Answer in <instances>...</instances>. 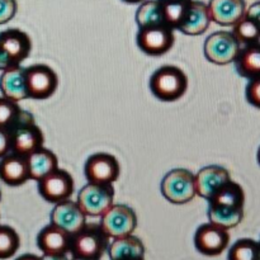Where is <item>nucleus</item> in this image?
<instances>
[{
	"mask_svg": "<svg viewBox=\"0 0 260 260\" xmlns=\"http://www.w3.org/2000/svg\"><path fill=\"white\" fill-rule=\"evenodd\" d=\"M259 243L253 239H240L233 244L228 254V260H256Z\"/></svg>",
	"mask_w": 260,
	"mask_h": 260,
	"instance_id": "obj_29",
	"label": "nucleus"
},
{
	"mask_svg": "<svg viewBox=\"0 0 260 260\" xmlns=\"http://www.w3.org/2000/svg\"><path fill=\"white\" fill-rule=\"evenodd\" d=\"M15 260H41V256L35 255V254H23V255L18 256Z\"/></svg>",
	"mask_w": 260,
	"mask_h": 260,
	"instance_id": "obj_37",
	"label": "nucleus"
},
{
	"mask_svg": "<svg viewBox=\"0 0 260 260\" xmlns=\"http://www.w3.org/2000/svg\"><path fill=\"white\" fill-rule=\"evenodd\" d=\"M259 244H260V241H259Z\"/></svg>",
	"mask_w": 260,
	"mask_h": 260,
	"instance_id": "obj_44",
	"label": "nucleus"
},
{
	"mask_svg": "<svg viewBox=\"0 0 260 260\" xmlns=\"http://www.w3.org/2000/svg\"><path fill=\"white\" fill-rule=\"evenodd\" d=\"M38 249L42 254H65L70 253L71 235L58 226L50 223L38 233Z\"/></svg>",
	"mask_w": 260,
	"mask_h": 260,
	"instance_id": "obj_18",
	"label": "nucleus"
},
{
	"mask_svg": "<svg viewBox=\"0 0 260 260\" xmlns=\"http://www.w3.org/2000/svg\"><path fill=\"white\" fill-rule=\"evenodd\" d=\"M230 243L229 230L213 223H203L194 234V246L206 256H217L228 249Z\"/></svg>",
	"mask_w": 260,
	"mask_h": 260,
	"instance_id": "obj_12",
	"label": "nucleus"
},
{
	"mask_svg": "<svg viewBox=\"0 0 260 260\" xmlns=\"http://www.w3.org/2000/svg\"><path fill=\"white\" fill-rule=\"evenodd\" d=\"M17 13L15 0H0V24H5L14 18Z\"/></svg>",
	"mask_w": 260,
	"mask_h": 260,
	"instance_id": "obj_33",
	"label": "nucleus"
},
{
	"mask_svg": "<svg viewBox=\"0 0 260 260\" xmlns=\"http://www.w3.org/2000/svg\"><path fill=\"white\" fill-rule=\"evenodd\" d=\"M9 151H10L9 132L4 128H0V157L7 155Z\"/></svg>",
	"mask_w": 260,
	"mask_h": 260,
	"instance_id": "obj_34",
	"label": "nucleus"
},
{
	"mask_svg": "<svg viewBox=\"0 0 260 260\" xmlns=\"http://www.w3.org/2000/svg\"><path fill=\"white\" fill-rule=\"evenodd\" d=\"M113 185L88 182L79 192L76 202L86 217H101L113 205Z\"/></svg>",
	"mask_w": 260,
	"mask_h": 260,
	"instance_id": "obj_7",
	"label": "nucleus"
},
{
	"mask_svg": "<svg viewBox=\"0 0 260 260\" xmlns=\"http://www.w3.org/2000/svg\"><path fill=\"white\" fill-rule=\"evenodd\" d=\"M123 2L129 3V4H137V3H142L145 2V0H123Z\"/></svg>",
	"mask_w": 260,
	"mask_h": 260,
	"instance_id": "obj_38",
	"label": "nucleus"
},
{
	"mask_svg": "<svg viewBox=\"0 0 260 260\" xmlns=\"http://www.w3.org/2000/svg\"><path fill=\"white\" fill-rule=\"evenodd\" d=\"M30 47V40L25 32L17 28L3 30L0 33V70L20 65L29 55Z\"/></svg>",
	"mask_w": 260,
	"mask_h": 260,
	"instance_id": "obj_5",
	"label": "nucleus"
},
{
	"mask_svg": "<svg viewBox=\"0 0 260 260\" xmlns=\"http://www.w3.org/2000/svg\"><path fill=\"white\" fill-rule=\"evenodd\" d=\"M38 192L41 197L50 203H58L70 200L74 192L73 177L66 170L56 168L38 180Z\"/></svg>",
	"mask_w": 260,
	"mask_h": 260,
	"instance_id": "obj_10",
	"label": "nucleus"
},
{
	"mask_svg": "<svg viewBox=\"0 0 260 260\" xmlns=\"http://www.w3.org/2000/svg\"><path fill=\"white\" fill-rule=\"evenodd\" d=\"M20 239L17 231L7 225H0V259H9L18 251Z\"/></svg>",
	"mask_w": 260,
	"mask_h": 260,
	"instance_id": "obj_30",
	"label": "nucleus"
},
{
	"mask_svg": "<svg viewBox=\"0 0 260 260\" xmlns=\"http://www.w3.org/2000/svg\"><path fill=\"white\" fill-rule=\"evenodd\" d=\"M10 136V151L28 156L43 146L42 131L36 124L35 117L28 111L20 109L19 114L8 128Z\"/></svg>",
	"mask_w": 260,
	"mask_h": 260,
	"instance_id": "obj_1",
	"label": "nucleus"
},
{
	"mask_svg": "<svg viewBox=\"0 0 260 260\" xmlns=\"http://www.w3.org/2000/svg\"><path fill=\"white\" fill-rule=\"evenodd\" d=\"M0 91L4 98L14 102L24 101L28 98L25 85V69L20 65L3 70L0 76Z\"/></svg>",
	"mask_w": 260,
	"mask_h": 260,
	"instance_id": "obj_20",
	"label": "nucleus"
},
{
	"mask_svg": "<svg viewBox=\"0 0 260 260\" xmlns=\"http://www.w3.org/2000/svg\"><path fill=\"white\" fill-rule=\"evenodd\" d=\"M245 96L251 106L260 109V76L249 80L245 89Z\"/></svg>",
	"mask_w": 260,
	"mask_h": 260,
	"instance_id": "obj_32",
	"label": "nucleus"
},
{
	"mask_svg": "<svg viewBox=\"0 0 260 260\" xmlns=\"http://www.w3.org/2000/svg\"><path fill=\"white\" fill-rule=\"evenodd\" d=\"M245 14L248 15V17L255 19L256 22H258L260 24V0H259V2L254 3V4H251L250 7L248 8V10H246Z\"/></svg>",
	"mask_w": 260,
	"mask_h": 260,
	"instance_id": "obj_35",
	"label": "nucleus"
},
{
	"mask_svg": "<svg viewBox=\"0 0 260 260\" xmlns=\"http://www.w3.org/2000/svg\"><path fill=\"white\" fill-rule=\"evenodd\" d=\"M211 22L231 27L245 15V0H210L207 4Z\"/></svg>",
	"mask_w": 260,
	"mask_h": 260,
	"instance_id": "obj_17",
	"label": "nucleus"
},
{
	"mask_svg": "<svg viewBox=\"0 0 260 260\" xmlns=\"http://www.w3.org/2000/svg\"><path fill=\"white\" fill-rule=\"evenodd\" d=\"M210 23L211 17L207 4L200 0H190L184 19L178 30L187 36H200L208 29Z\"/></svg>",
	"mask_w": 260,
	"mask_h": 260,
	"instance_id": "obj_19",
	"label": "nucleus"
},
{
	"mask_svg": "<svg viewBox=\"0 0 260 260\" xmlns=\"http://www.w3.org/2000/svg\"><path fill=\"white\" fill-rule=\"evenodd\" d=\"M70 260H101V259H85V258H70Z\"/></svg>",
	"mask_w": 260,
	"mask_h": 260,
	"instance_id": "obj_39",
	"label": "nucleus"
},
{
	"mask_svg": "<svg viewBox=\"0 0 260 260\" xmlns=\"http://www.w3.org/2000/svg\"><path fill=\"white\" fill-rule=\"evenodd\" d=\"M136 23L139 28L149 25L165 24L162 17V7L160 0H146L136 12Z\"/></svg>",
	"mask_w": 260,
	"mask_h": 260,
	"instance_id": "obj_26",
	"label": "nucleus"
},
{
	"mask_svg": "<svg viewBox=\"0 0 260 260\" xmlns=\"http://www.w3.org/2000/svg\"><path fill=\"white\" fill-rule=\"evenodd\" d=\"M162 197L174 205H184L196 197L194 174L188 169H173L162 178L161 185Z\"/></svg>",
	"mask_w": 260,
	"mask_h": 260,
	"instance_id": "obj_4",
	"label": "nucleus"
},
{
	"mask_svg": "<svg viewBox=\"0 0 260 260\" xmlns=\"http://www.w3.org/2000/svg\"><path fill=\"white\" fill-rule=\"evenodd\" d=\"M50 223L58 226L62 230L74 235L86 225V215L79 207L78 202L66 200L55 203L50 215Z\"/></svg>",
	"mask_w": 260,
	"mask_h": 260,
	"instance_id": "obj_14",
	"label": "nucleus"
},
{
	"mask_svg": "<svg viewBox=\"0 0 260 260\" xmlns=\"http://www.w3.org/2000/svg\"><path fill=\"white\" fill-rule=\"evenodd\" d=\"M244 218V210H230V208L211 206L208 208V220L211 223L225 230L236 228Z\"/></svg>",
	"mask_w": 260,
	"mask_h": 260,
	"instance_id": "obj_25",
	"label": "nucleus"
},
{
	"mask_svg": "<svg viewBox=\"0 0 260 260\" xmlns=\"http://www.w3.org/2000/svg\"><path fill=\"white\" fill-rule=\"evenodd\" d=\"M0 159V179L5 184L18 187L30 179L27 156L10 151Z\"/></svg>",
	"mask_w": 260,
	"mask_h": 260,
	"instance_id": "obj_16",
	"label": "nucleus"
},
{
	"mask_svg": "<svg viewBox=\"0 0 260 260\" xmlns=\"http://www.w3.org/2000/svg\"><path fill=\"white\" fill-rule=\"evenodd\" d=\"M233 33L240 45H250L260 41V24L253 18L244 15L233 25Z\"/></svg>",
	"mask_w": 260,
	"mask_h": 260,
	"instance_id": "obj_28",
	"label": "nucleus"
},
{
	"mask_svg": "<svg viewBox=\"0 0 260 260\" xmlns=\"http://www.w3.org/2000/svg\"><path fill=\"white\" fill-rule=\"evenodd\" d=\"M256 157H258V162H259V165H260V147H259V150H258V154H256Z\"/></svg>",
	"mask_w": 260,
	"mask_h": 260,
	"instance_id": "obj_40",
	"label": "nucleus"
},
{
	"mask_svg": "<svg viewBox=\"0 0 260 260\" xmlns=\"http://www.w3.org/2000/svg\"><path fill=\"white\" fill-rule=\"evenodd\" d=\"M84 173L89 183L113 184L119 177V164L113 155L99 152L86 160Z\"/></svg>",
	"mask_w": 260,
	"mask_h": 260,
	"instance_id": "obj_13",
	"label": "nucleus"
},
{
	"mask_svg": "<svg viewBox=\"0 0 260 260\" xmlns=\"http://www.w3.org/2000/svg\"><path fill=\"white\" fill-rule=\"evenodd\" d=\"M160 2L162 7L164 23L173 30L178 29L184 19L190 0H160Z\"/></svg>",
	"mask_w": 260,
	"mask_h": 260,
	"instance_id": "obj_27",
	"label": "nucleus"
},
{
	"mask_svg": "<svg viewBox=\"0 0 260 260\" xmlns=\"http://www.w3.org/2000/svg\"><path fill=\"white\" fill-rule=\"evenodd\" d=\"M25 85L28 98L47 99L57 89L58 79L47 65H32L25 69Z\"/></svg>",
	"mask_w": 260,
	"mask_h": 260,
	"instance_id": "obj_11",
	"label": "nucleus"
},
{
	"mask_svg": "<svg viewBox=\"0 0 260 260\" xmlns=\"http://www.w3.org/2000/svg\"><path fill=\"white\" fill-rule=\"evenodd\" d=\"M229 180H231V177L228 169L220 165H208L202 168L194 175L196 193L200 197L210 201L212 196Z\"/></svg>",
	"mask_w": 260,
	"mask_h": 260,
	"instance_id": "obj_15",
	"label": "nucleus"
},
{
	"mask_svg": "<svg viewBox=\"0 0 260 260\" xmlns=\"http://www.w3.org/2000/svg\"><path fill=\"white\" fill-rule=\"evenodd\" d=\"M20 107L18 106L17 102L10 101V99L0 98V128L7 129L9 128L15 121L20 112Z\"/></svg>",
	"mask_w": 260,
	"mask_h": 260,
	"instance_id": "obj_31",
	"label": "nucleus"
},
{
	"mask_svg": "<svg viewBox=\"0 0 260 260\" xmlns=\"http://www.w3.org/2000/svg\"><path fill=\"white\" fill-rule=\"evenodd\" d=\"M136 41L142 52L160 56L167 53L174 45V32L167 24L149 25L139 28Z\"/></svg>",
	"mask_w": 260,
	"mask_h": 260,
	"instance_id": "obj_9",
	"label": "nucleus"
},
{
	"mask_svg": "<svg viewBox=\"0 0 260 260\" xmlns=\"http://www.w3.org/2000/svg\"><path fill=\"white\" fill-rule=\"evenodd\" d=\"M41 260H70L65 254H43Z\"/></svg>",
	"mask_w": 260,
	"mask_h": 260,
	"instance_id": "obj_36",
	"label": "nucleus"
},
{
	"mask_svg": "<svg viewBox=\"0 0 260 260\" xmlns=\"http://www.w3.org/2000/svg\"><path fill=\"white\" fill-rule=\"evenodd\" d=\"M0 201H2V190H0Z\"/></svg>",
	"mask_w": 260,
	"mask_h": 260,
	"instance_id": "obj_43",
	"label": "nucleus"
},
{
	"mask_svg": "<svg viewBox=\"0 0 260 260\" xmlns=\"http://www.w3.org/2000/svg\"><path fill=\"white\" fill-rule=\"evenodd\" d=\"M256 260H260V244H259V253H258V258H256Z\"/></svg>",
	"mask_w": 260,
	"mask_h": 260,
	"instance_id": "obj_42",
	"label": "nucleus"
},
{
	"mask_svg": "<svg viewBox=\"0 0 260 260\" xmlns=\"http://www.w3.org/2000/svg\"><path fill=\"white\" fill-rule=\"evenodd\" d=\"M240 48V42L236 40L233 32L218 30L206 38L203 52L210 62L216 65H229L235 61Z\"/></svg>",
	"mask_w": 260,
	"mask_h": 260,
	"instance_id": "obj_8",
	"label": "nucleus"
},
{
	"mask_svg": "<svg viewBox=\"0 0 260 260\" xmlns=\"http://www.w3.org/2000/svg\"><path fill=\"white\" fill-rule=\"evenodd\" d=\"M234 62L236 71L243 78L250 80L260 76V41L240 48Z\"/></svg>",
	"mask_w": 260,
	"mask_h": 260,
	"instance_id": "obj_22",
	"label": "nucleus"
},
{
	"mask_svg": "<svg viewBox=\"0 0 260 260\" xmlns=\"http://www.w3.org/2000/svg\"><path fill=\"white\" fill-rule=\"evenodd\" d=\"M28 169H29L30 179L38 180L58 168L57 157L51 150L46 147H40L36 151L30 152L27 156Z\"/></svg>",
	"mask_w": 260,
	"mask_h": 260,
	"instance_id": "obj_24",
	"label": "nucleus"
},
{
	"mask_svg": "<svg viewBox=\"0 0 260 260\" xmlns=\"http://www.w3.org/2000/svg\"><path fill=\"white\" fill-rule=\"evenodd\" d=\"M111 239L104 234L99 225L86 223L80 231L71 235V258L102 259L107 253Z\"/></svg>",
	"mask_w": 260,
	"mask_h": 260,
	"instance_id": "obj_3",
	"label": "nucleus"
},
{
	"mask_svg": "<svg viewBox=\"0 0 260 260\" xmlns=\"http://www.w3.org/2000/svg\"><path fill=\"white\" fill-rule=\"evenodd\" d=\"M211 206H217L230 210H244L245 205V193L243 187L238 183L229 180L222 185L210 201Z\"/></svg>",
	"mask_w": 260,
	"mask_h": 260,
	"instance_id": "obj_23",
	"label": "nucleus"
},
{
	"mask_svg": "<svg viewBox=\"0 0 260 260\" xmlns=\"http://www.w3.org/2000/svg\"><path fill=\"white\" fill-rule=\"evenodd\" d=\"M109 260H127L145 258V245L134 234L123 238L112 239L108 246Z\"/></svg>",
	"mask_w": 260,
	"mask_h": 260,
	"instance_id": "obj_21",
	"label": "nucleus"
},
{
	"mask_svg": "<svg viewBox=\"0 0 260 260\" xmlns=\"http://www.w3.org/2000/svg\"><path fill=\"white\" fill-rule=\"evenodd\" d=\"M99 226L111 240L132 235L137 228L136 212L129 206L112 205L101 216Z\"/></svg>",
	"mask_w": 260,
	"mask_h": 260,
	"instance_id": "obj_6",
	"label": "nucleus"
},
{
	"mask_svg": "<svg viewBox=\"0 0 260 260\" xmlns=\"http://www.w3.org/2000/svg\"><path fill=\"white\" fill-rule=\"evenodd\" d=\"M127 260H145V258H135V259H127Z\"/></svg>",
	"mask_w": 260,
	"mask_h": 260,
	"instance_id": "obj_41",
	"label": "nucleus"
},
{
	"mask_svg": "<svg viewBox=\"0 0 260 260\" xmlns=\"http://www.w3.org/2000/svg\"><path fill=\"white\" fill-rule=\"evenodd\" d=\"M150 90L159 101L174 102L188 88L187 75L177 66H161L150 78Z\"/></svg>",
	"mask_w": 260,
	"mask_h": 260,
	"instance_id": "obj_2",
	"label": "nucleus"
}]
</instances>
